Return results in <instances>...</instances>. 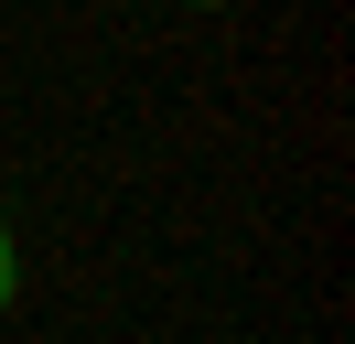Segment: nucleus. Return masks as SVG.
I'll use <instances>...</instances> for the list:
<instances>
[{"label": "nucleus", "mask_w": 355, "mask_h": 344, "mask_svg": "<svg viewBox=\"0 0 355 344\" xmlns=\"http://www.w3.org/2000/svg\"><path fill=\"white\" fill-rule=\"evenodd\" d=\"M22 301V237H11V215H0V312Z\"/></svg>", "instance_id": "f257e3e1"}]
</instances>
